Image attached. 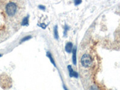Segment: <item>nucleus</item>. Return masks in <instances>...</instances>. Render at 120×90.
Returning <instances> with one entry per match:
<instances>
[{"label":"nucleus","instance_id":"f03ea898","mask_svg":"<svg viewBox=\"0 0 120 90\" xmlns=\"http://www.w3.org/2000/svg\"><path fill=\"white\" fill-rule=\"evenodd\" d=\"M81 63L84 67H90L92 65V59L89 55L84 54L81 58Z\"/></svg>","mask_w":120,"mask_h":90},{"label":"nucleus","instance_id":"1a4fd4ad","mask_svg":"<svg viewBox=\"0 0 120 90\" xmlns=\"http://www.w3.org/2000/svg\"><path fill=\"white\" fill-rule=\"evenodd\" d=\"M32 38V37L31 36H25V37H23V38H22L21 40V43L22 42H24L25 41H27V40H29L30 39Z\"/></svg>","mask_w":120,"mask_h":90},{"label":"nucleus","instance_id":"2eb2a0df","mask_svg":"<svg viewBox=\"0 0 120 90\" xmlns=\"http://www.w3.org/2000/svg\"><path fill=\"white\" fill-rule=\"evenodd\" d=\"M2 56V55L1 54H0V57H1V56Z\"/></svg>","mask_w":120,"mask_h":90},{"label":"nucleus","instance_id":"f8f14e48","mask_svg":"<svg viewBox=\"0 0 120 90\" xmlns=\"http://www.w3.org/2000/svg\"><path fill=\"white\" fill-rule=\"evenodd\" d=\"M38 8L40 10H45V9H46V7L44 6H41V5H40V6H38Z\"/></svg>","mask_w":120,"mask_h":90},{"label":"nucleus","instance_id":"ddd939ff","mask_svg":"<svg viewBox=\"0 0 120 90\" xmlns=\"http://www.w3.org/2000/svg\"><path fill=\"white\" fill-rule=\"evenodd\" d=\"M41 27H42L43 28H45L46 27V25L45 24H44V23H42V24H41Z\"/></svg>","mask_w":120,"mask_h":90},{"label":"nucleus","instance_id":"6e6552de","mask_svg":"<svg viewBox=\"0 0 120 90\" xmlns=\"http://www.w3.org/2000/svg\"><path fill=\"white\" fill-rule=\"evenodd\" d=\"M54 36H55V38H56V40L58 39L59 35H58V31L57 26H55L54 28Z\"/></svg>","mask_w":120,"mask_h":90},{"label":"nucleus","instance_id":"f257e3e1","mask_svg":"<svg viewBox=\"0 0 120 90\" xmlns=\"http://www.w3.org/2000/svg\"><path fill=\"white\" fill-rule=\"evenodd\" d=\"M6 11L9 16H13L17 11L16 4L13 2H10L6 6Z\"/></svg>","mask_w":120,"mask_h":90},{"label":"nucleus","instance_id":"39448f33","mask_svg":"<svg viewBox=\"0 0 120 90\" xmlns=\"http://www.w3.org/2000/svg\"><path fill=\"white\" fill-rule=\"evenodd\" d=\"M73 63L75 65L76 64V49L74 48L73 49Z\"/></svg>","mask_w":120,"mask_h":90},{"label":"nucleus","instance_id":"9d476101","mask_svg":"<svg viewBox=\"0 0 120 90\" xmlns=\"http://www.w3.org/2000/svg\"><path fill=\"white\" fill-rule=\"evenodd\" d=\"M75 2V6H78L82 3V0H74Z\"/></svg>","mask_w":120,"mask_h":90},{"label":"nucleus","instance_id":"0eeeda50","mask_svg":"<svg viewBox=\"0 0 120 90\" xmlns=\"http://www.w3.org/2000/svg\"><path fill=\"white\" fill-rule=\"evenodd\" d=\"M28 21H29V17L26 16L25 18H24L22 20V26H26V25H28Z\"/></svg>","mask_w":120,"mask_h":90},{"label":"nucleus","instance_id":"9b49d317","mask_svg":"<svg viewBox=\"0 0 120 90\" xmlns=\"http://www.w3.org/2000/svg\"><path fill=\"white\" fill-rule=\"evenodd\" d=\"M69 30V27L67 25H65V29H64V35H66L67 31Z\"/></svg>","mask_w":120,"mask_h":90},{"label":"nucleus","instance_id":"4468645a","mask_svg":"<svg viewBox=\"0 0 120 90\" xmlns=\"http://www.w3.org/2000/svg\"><path fill=\"white\" fill-rule=\"evenodd\" d=\"M64 90H67V88L66 87V86H64Z\"/></svg>","mask_w":120,"mask_h":90},{"label":"nucleus","instance_id":"7ed1b4c3","mask_svg":"<svg viewBox=\"0 0 120 90\" xmlns=\"http://www.w3.org/2000/svg\"><path fill=\"white\" fill-rule=\"evenodd\" d=\"M68 71H69L70 76L71 77V78H72V77H75V78H78V73L74 71L71 66H68Z\"/></svg>","mask_w":120,"mask_h":90},{"label":"nucleus","instance_id":"20e7f679","mask_svg":"<svg viewBox=\"0 0 120 90\" xmlns=\"http://www.w3.org/2000/svg\"><path fill=\"white\" fill-rule=\"evenodd\" d=\"M73 44L71 42H68L66 45L65 50L67 53H70L73 51Z\"/></svg>","mask_w":120,"mask_h":90},{"label":"nucleus","instance_id":"423d86ee","mask_svg":"<svg viewBox=\"0 0 120 90\" xmlns=\"http://www.w3.org/2000/svg\"><path fill=\"white\" fill-rule=\"evenodd\" d=\"M47 56H48V58H49V60H50V61H51V63L53 64L55 67H56V65H55V63L54 60H53V58H52V54H51V53H50L49 52H47Z\"/></svg>","mask_w":120,"mask_h":90}]
</instances>
